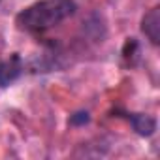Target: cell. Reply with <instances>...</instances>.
I'll return each mask as SVG.
<instances>
[{
	"label": "cell",
	"mask_w": 160,
	"mask_h": 160,
	"mask_svg": "<svg viewBox=\"0 0 160 160\" xmlns=\"http://www.w3.org/2000/svg\"><path fill=\"white\" fill-rule=\"evenodd\" d=\"M75 10L73 0H38L17 13L15 25L25 32L40 34L72 17Z\"/></svg>",
	"instance_id": "cell-1"
},
{
	"label": "cell",
	"mask_w": 160,
	"mask_h": 160,
	"mask_svg": "<svg viewBox=\"0 0 160 160\" xmlns=\"http://www.w3.org/2000/svg\"><path fill=\"white\" fill-rule=\"evenodd\" d=\"M25 72V62L19 53H12L4 60H0V89L13 85Z\"/></svg>",
	"instance_id": "cell-2"
},
{
	"label": "cell",
	"mask_w": 160,
	"mask_h": 160,
	"mask_svg": "<svg viewBox=\"0 0 160 160\" xmlns=\"http://www.w3.org/2000/svg\"><path fill=\"white\" fill-rule=\"evenodd\" d=\"M119 117H124L130 122V126L134 128V132L143 136V138L152 136L154 130H156V121L151 115H145V113H122Z\"/></svg>",
	"instance_id": "cell-3"
},
{
	"label": "cell",
	"mask_w": 160,
	"mask_h": 160,
	"mask_svg": "<svg viewBox=\"0 0 160 160\" xmlns=\"http://www.w3.org/2000/svg\"><path fill=\"white\" fill-rule=\"evenodd\" d=\"M141 30L151 40L152 45H158L160 43V8H152V10H149L143 15Z\"/></svg>",
	"instance_id": "cell-4"
},
{
	"label": "cell",
	"mask_w": 160,
	"mask_h": 160,
	"mask_svg": "<svg viewBox=\"0 0 160 160\" xmlns=\"http://www.w3.org/2000/svg\"><path fill=\"white\" fill-rule=\"evenodd\" d=\"M122 58L130 66H134L138 62V58H139V42L136 38H126V42L122 45Z\"/></svg>",
	"instance_id": "cell-5"
},
{
	"label": "cell",
	"mask_w": 160,
	"mask_h": 160,
	"mask_svg": "<svg viewBox=\"0 0 160 160\" xmlns=\"http://www.w3.org/2000/svg\"><path fill=\"white\" fill-rule=\"evenodd\" d=\"M68 122L72 126H85L91 122V115H89V111H75L73 115H70Z\"/></svg>",
	"instance_id": "cell-6"
}]
</instances>
